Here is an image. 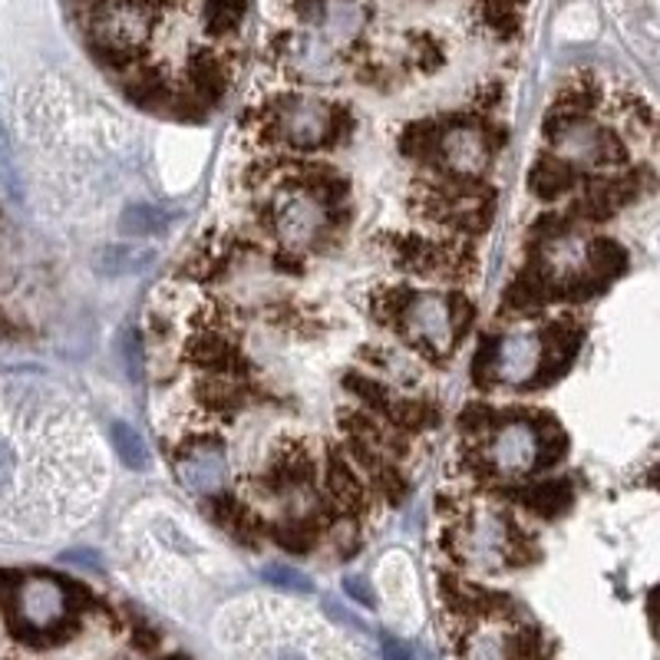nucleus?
I'll return each mask as SVG.
<instances>
[{"mask_svg": "<svg viewBox=\"0 0 660 660\" xmlns=\"http://www.w3.org/2000/svg\"><path fill=\"white\" fill-rule=\"evenodd\" d=\"M657 135H660V122H657Z\"/></svg>", "mask_w": 660, "mask_h": 660, "instance_id": "nucleus-33", "label": "nucleus"}, {"mask_svg": "<svg viewBox=\"0 0 660 660\" xmlns=\"http://www.w3.org/2000/svg\"><path fill=\"white\" fill-rule=\"evenodd\" d=\"M475 14L499 40H512L522 31V8L516 0H475Z\"/></svg>", "mask_w": 660, "mask_h": 660, "instance_id": "nucleus-10", "label": "nucleus"}, {"mask_svg": "<svg viewBox=\"0 0 660 660\" xmlns=\"http://www.w3.org/2000/svg\"><path fill=\"white\" fill-rule=\"evenodd\" d=\"M384 657L387 660H413V650L406 644L393 640V637H384Z\"/></svg>", "mask_w": 660, "mask_h": 660, "instance_id": "nucleus-29", "label": "nucleus"}, {"mask_svg": "<svg viewBox=\"0 0 660 660\" xmlns=\"http://www.w3.org/2000/svg\"><path fill=\"white\" fill-rule=\"evenodd\" d=\"M278 660H300V657H297V653H291V650H287V653H278Z\"/></svg>", "mask_w": 660, "mask_h": 660, "instance_id": "nucleus-31", "label": "nucleus"}, {"mask_svg": "<svg viewBox=\"0 0 660 660\" xmlns=\"http://www.w3.org/2000/svg\"><path fill=\"white\" fill-rule=\"evenodd\" d=\"M627 268V251L614 241V238H594L588 245V271L598 278V281H614L617 274H624Z\"/></svg>", "mask_w": 660, "mask_h": 660, "instance_id": "nucleus-13", "label": "nucleus"}, {"mask_svg": "<svg viewBox=\"0 0 660 660\" xmlns=\"http://www.w3.org/2000/svg\"><path fill=\"white\" fill-rule=\"evenodd\" d=\"M132 644L139 647V650H145V653H152L155 647H158V634L152 630V627H145V624H139L135 627V634H132Z\"/></svg>", "mask_w": 660, "mask_h": 660, "instance_id": "nucleus-28", "label": "nucleus"}, {"mask_svg": "<svg viewBox=\"0 0 660 660\" xmlns=\"http://www.w3.org/2000/svg\"><path fill=\"white\" fill-rule=\"evenodd\" d=\"M387 420L400 429V433H423L426 426L436 423V410L426 400H393Z\"/></svg>", "mask_w": 660, "mask_h": 660, "instance_id": "nucleus-17", "label": "nucleus"}, {"mask_svg": "<svg viewBox=\"0 0 660 660\" xmlns=\"http://www.w3.org/2000/svg\"><path fill=\"white\" fill-rule=\"evenodd\" d=\"M314 479V459L307 456V449L300 443H291L287 449L278 452L274 465L268 469V475L261 479L268 488H294V485H307Z\"/></svg>", "mask_w": 660, "mask_h": 660, "instance_id": "nucleus-7", "label": "nucleus"}, {"mask_svg": "<svg viewBox=\"0 0 660 660\" xmlns=\"http://www.w3.org/2000/svg\"><path fill=\"white\" fill-rule=\"evenodd\" d=\"M113 446H116L119 459H122L129 469H145V465H149V452H145L142 439H139L126 423H113Z\"/></svg>", "mask_w": 660, "mask_h": 660, "instance_id": "nucleus-19", "label": "nucleus"}, {"mask_svg": "<svg viewBox=\"0 0 660 660\" xmlns=\"http://www.w3.org/2000/svg\"><path fill=\"white\" fill-rule=\"evenodd\" d=\"M186 361L205 374H225V377H241L248 370V361L241 357V351L219 330H202L199 338L189 341L186 347Z\"/></svg>", "mask_w": 660, "mask_h": 660, "instance_id": "nucleus-3", "label": "nucleus"}, {"mask_svg": "<svg viewBox=\"0 0 660 660\" xmlns=\"http://www.w3.org/2000/svg\"><path fill=\"white\" fill-rule=\"evenodd\" d=\"M126 93L132 103L145 106V109H158L169 106L176 90L169 86V76H165L158 67H139L129 80H126Z\"/></svg>", "mask_w": 660, "mask_h": 660, "instance_id": "nucleus-9", "label": "nucleus"}, {"mask_svg": "<svg viewBox=\"0 0 660 660\" xmlns=\"http://www.w3.org/2000/svg\"><path fill=\"white\" fill-rule=\"evenodd\" d=\"M446 135H449V122H439V119L410 122V126L400 132V152L410 155V158L439 162L443 145H446Z\"/></svg>", "mask_w": 660, "mask_h": 660, "instance_id": "nucleus-8", "label": "nucleus"}, {"mask_svg": "<svg viewBox=\"0 0 660 660\" xmlns=\"http://www.w3.org/2000/svg\"><path fill=\"white\" fill-rule=\"evenodd\" d=\"M199 403L209 410V413H222V416H235L245 403V393L225 380H202L199 384Z\"/></svg>", "mask_w": 660, "mask_h": 660, "instance_id": "nucleus-16", "label": "nucleus"}, {"mask_svg": "<svg viewBox=\"0 0 660 660\" xmlns=\"http://www.w3.org/2000/svg\"><path fill=\"white\" fill-rule=\"evenodd\" d=\"M512 495L529 512H535L542 519H555L571 506L575 488H571L568 479H549V482H539V485H529V488H512Z\"/></svg>", "mask_w": 660, "mask_h": 660, "instance_id": "nucleus-6", "label": "nucleus"}, {"mask_svg": "<svg viewBox=\"0 0 660 660\" xmlns=\"http://www.w3.org/2000/svg\"><path fill=\"white\" fill-rule=\"evenodd\" d=\"M578 347H581V327L562 323V320L552 323V327L545 330V354H542V364H539V370L529 377V390H542V387L555 384L558 377H565L568 367H571V361H575V354H578Z\"/></svg>", "mask_w": 660, "mask_h": 660, "instance_id": "nucleus-2", "label": "nucleus"}, {"mask_svg": "<svg viewBox=\"0 0 660 660\" xmlns=\"http://www.w3.org/2000/svg\"><path fill=\"white\" fill-rule=\"evenodd\" d=\"M413 40H416L413 47H416V63H420V70H426V73L439 70V67H443V60H446V54H443L439 40H436V37H429V34H416Z\"/></svg>", "mask_w": 660, "mask_h": 660, "instance_id": "nucleus-23", "label": "nucleus"}, {"mask_svg": "<svg viewBox=\"0 0 660 660\" xmlns=\"http://www.w3.org/2000/svg\"><path fill=\"white\" fill-rule=\"evenodd\" d=\"M0 604L11 627L27 640L57 637L73 611V585L54 575L0 571Z\"/></svg>", "mask_w": 660, "mask_h": 660, "instance_id": "nucleus-1", "label": "nucleus"}, {"mask_svg": "<svg viewBox=\"0 0 660 660\" xmlns=\"http://www.w3.org/2000/svg\"><path fill=\"white\" fill-rule=\"evenodd\" d=\"M327 488L330 495L344 506V509H361L367 503V492L361 485V479L354 475L351 462L341 459V456H330V465H327Z\"/></svg>", "mask_w": 660, "mask_h": 660, "instance_id": "nucleus-12", "label": "nucleus"}, {"mask_svg": "<svg viewBox=\"0 0 660 660\" xmlns=\"http://www.w3.org/2000/svg\"><path fill=\"white\" fill-rule=\"evenodd\" d=\"M594 162H601V165H621V162H627V149H624V142H621L617 132H611V129L598 132V139H594Z\"/></svg>", "mask_w": 660, "mask_h": 660, "instance_id": "nucleus-21", "label": "nucleus"}, {"mask_svg": "<svg viewBox=\"0 0 660 660\" xmlns=\"http://www.w3.org/2000/svg\"><path fill=\"white\" fill-rule=\"evenodd\" d=\"M462 429L465 433H472V436H482L485 429H492L495 423H503V413L499 410H492V406H465V413H462Z\"/></svg>", "mask_w": 660, "mask_h": 660, "instance_id": "nucleus-22", "label": "nucleus"}, {"mask_svg": "<svg viewBox=\"0 0 660 660\" xmlns=\"http://www.w3.org/2000/svg\"><path fill=\"white\" fill-rule=\"evenodd\" d=\"M271 535H274V542H278L284 552H291V555H307V552L317 545V539H320V522H317V519L281 522V526L271 529Z\"/></svg>", "mask_w": 660, "mask_h": 660, "instance_id": "nucleus-14", "label": "nucleus"}, {"mask_svg": "<svg viewBox=\"0 0 660 660\" xmlns=\"http://www.w3.org/2000/svg\"><path fill=\"white\" fill-rule=\"evenodd\" d=\"M162 212L158 209H149V205H132V209H126L122 212V232H129V235H149V232H158V225H162Z\"/></svg>", "mask_w": 660, "mask_h": 660, "instance_id": "nucleus-20", "label": "nucleus"}, {"mask_svg": "<svg viewBox=\"0 0 660 660\" xmlns=\"http://www.w3.org/2000/svg\"><path fill=\"white\" fill-rule=\"evenodd\" d=\"M155 261V251L149 248H132V245H109L96 255V271L106 278H122L149 268Z\"/></svg>", "mask_w": 660, "mask_h": 660, "instance_id": "nucleus-11", "label": "nucleus"}, {"mask_svg": "<svg viewBox=\"0 0 660 660\" xmlns=\"http://www.w3.org/2000/svg\"><path fill=\"white\" fill-rule=\"evenodd\" d=\"M14 465H17V456H14L11 443H8V439H0V485H8V482H11Z\"/></svg>", "mask_w": 660, "mask_h": 660, "instance_id": "nucleus-26", "label": "nucleus"}, {"mask_svg": "<svg viewBox=\"0 0 660 660\" xmlns=\"http://www.w3.org/2000/svg\"><path fill=\"white\" fill-rule=\"evenodd\" d=\"M165 660H189V657H182V653H173V657H165Z\"/></svg>", "mask_w": 660, "mask_h": 660, "instance_id": "nucleus-32", "label": "nucleus"}, {"mask_svg": "<svg viewBox=\"0 0 660 660\" xmlns=\"http://www.w3.org/2000/svg\"><path fill=\"white\" fill-rule=\"evenodd\" d=\"M472 317H475L472 300L462 297V294H449V327H452V338H456V341H459V338L465 334V330H469Z\"/></svg>", "mask_w": 660, "mask_h": 660, "instance_id": "nucleus-24", "label": "nucleus"}, {"mask_svg": "<svg viewBox=\"0 0 660 660\" xmlns=\"http://www.w3.org/2000/svg\"><path fill=\"white\" fill-rule=\"evenodd\" d=\"M248 0H205V34L228 37L238 31Z\"/></svg>", "mask_w": 660, "mask_h": 660, "instance_id": "nucleus-15", "label": "nucleus"}, {"mask_svg": "<svg viewBox=\"0 0 660 660\" xmlns=\"http://www.w3.org/2000/svg\"><path fill=\"white\" fill-rule=\"evenodd\" d=\"M228 76H232L228 60H225L219 50L199 47L196 54H189V83H192V93H196L205 106H212V103H219V99L225 96Z\"/></svg>", "mask_w": 660, "mask_h": 660, "instance_id": "nucleus-4", "label": "nucleus"}, {"mask_svg": "<svg viewBox=\"0 0 660 660\" xmlns=\"http://www.w3.org/2000/svg\"><path fill=\"white\" fill-rule=\"evenodd\" d=\"M344 591H347L354 601H361L364 608H374V591L367 588L364 578H347V581H344Z\"/></svg>", "mask_w": 660, "mask_h": 660, "instance_id": "nucleus-27", "label": "nucleus"}, {"mask_svg": "<svg viewBox=\"0 0 660 660\" xmlns=\"http://www.w3.org/2000/svg\"><path fill=\"white\" fill-rule=\"evenodd\" d=\"M578 186V169L565 158H555V155H542L532 173H529V189L542 199V202H555L562 199L568 189Z\"/></svg>", "mask_w": 660, "mask_h": 660, "instance_id": "nucleus-5", "label": "nucleus"}, {"mask_svg": "<svg viewBox=\"0 0 660 660\" xmlns=\"http://www.w3.org/2000/svg\"><path fill=\"white\" fill-rule=\"evenodd\" d=\"M264 578L268 581H274V585H281V588H291V591H310L314 585L300 575V571H291V568H284V565H271L268 571H264Z\"/></svg>", "mask_w": 660, "mask_h": 660, "instance_id": "nucleus-25", "label": "nucleus"}, {"mask_svg": "<svg viewBox=\"0 0 660 660\" xmlns=\"http://www.w3.org/2000/svg\"><path fill=\"white\" fill-rule=\"evenodd\" d=\"M650 482H653V485H657V488H660V465H657V469H653V472H650Z\"/></svg>", "mask_w": 660, "mask_h": 660, "instance_id": "nucleus-30", "label": "nucleus"}, {"mask_svg": "<svg viewBox=\"0 0 660 660\" xmlns=\"http://www.w3.org/2000/svg\"><path fill=\"white\" fill-rule=\"evenodd\" d=\"M344 384H347V390L370 410V413H390V406H393V397H390V390L380 384V380H374V377H364V374H347L344 377Z\"/></svg>", "mask_w": 660, "mask_h": 660, "instance_id": "nucleus-18", "label": "nucleus"}]
</instances>
